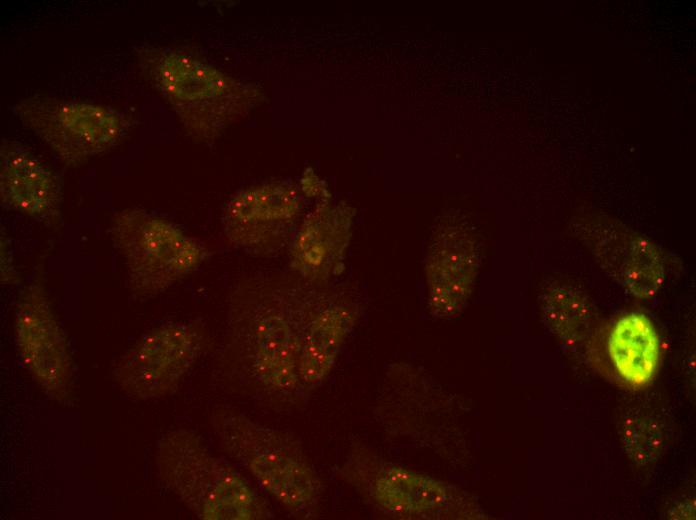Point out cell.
I'll list each match as a JSON object with an SVG mask.
<instances>
[{"instance_id": "1", "label": "cell", "mask_w": 696, "mask_h": 520, "mask_svg": "<svg viewBox=\"0 0 696 520\" xmlns=\"http://www.w3.org/2000/svg\"><path fill=\"white\" fill-rule=\"evenodd\" d=\"M309 284L251 280L230 296L225 372L242 394L276 412L297 411L310 394L299 363L306 330L323 303Z\"/></svg>"}, {"instance_id": "2", "label": "cell", "mask_w": 696, "mask_h": 520, "mask_svg": "<svg viewBox=\"0 0 696 520\" xmlns=\"http://www.w3.org/2000/svg\"><path fill=\"white\" fill-rule=\"evenodd\" d=\"M138 62L188 136L198 143L216 141L266 100L257 85L173 48L145 46L138 51Z\"/></svg>"}, {"instance_id": "3", "label": "cell", "mask_w": 696, "mask_h": 520, "mask_svg": "<svg viewBox=\"0 0 696 520\" xmlns=\"http://www.w3.org/2000/svg\"><path fill=\"white\" fill-rule=\"evenodd\" d=\"M155 465L161 483L200 519L274 518L270 504L251 482L213 454L192 430L164 433L156 446Z\"/></svg>"}, {"instance_id": "4", "label": "cell", "mask_w": 696, "mask_h": 520, "mask_svg": "<svg viewBox=\"0 0 696 520\" xmlns=\"http://www.w3.org/2000/svg\"><path fill=\"white\" fill-rule=\"evenodd\" d=\"M210 424L223 449L261 491L295 517L314 514L322 483L296 434L261 424L228 407L216 408Z\"/></svg>"}, {"instance_id": "5", "label": "cell", "mask_w": 696, "mask_h": 520, "mask_svg": "<svg viewBox=\"0 0 696 520\" xmlns=\"http://www.w3.org/2000/svg\"><path fill=\"white\" fill-rule=\"evenodd\" d=\"M110 233L127 271L130 291L151 298L197 271L205 246L166 218L142 209L114 215Z\"/></svg>"}, {"instance_id": "6", "label": "cell", "mask_w": 696, "mask_h": 520, "mask_svg": "<svg viewBox=\"0 0 696 520\" xmlns=\"http://www.w3.org/2000/svg\"><path fill=\"white\" fill-rule=\"evenodd\" d=\"M20 122L68 167H78L116 145L123 122L112 108L48 95L21 99L14 106Z\"/></svg>"}, {"instance_id": "7", "label": "cell", "mask_w": 696, "mask_h": 520, "mask_svg": "<svg viewBox=\"0 0 696 520\" xmlns=\"http://www.w3.org/2000/svg\"><path fill=\"white\" fill-rule=\"evenodd\" d=\"M204 327L174 321L153 327L117 360L113 379L128 396L154 400L172 394L206 347Z\"/></svg>"}, {"instance_id": "8", "label": "cell", "mask_w": 696, "mask_h": 520, "mask_svg": "<svg viewBox=\"0 0 696 520\" xmlns=\"http://www.w3.org/2000/svg\"><path fill=\"white\" fill-rule=\"evenodd\" d=\"M16 346L23 365L53 401L74 398V361L66 334L43 283L31 281L20 292L14 312Z\"/></svg>"}, {"instance_id": "9", "label": "cell", "mask_w": 696, "mask_h": 520, "mask_svg": "<svg viewBox=\"0 0 696 520\" xmlns=\"http://www.w3.org/2000/svg\"><path fill=\"white\" fill-rule=\"evenodd\" d=\"M302 198L288 181L273 180L237 191L222 216L226 241L234 248L260 257L288 247L299 225Z\"/></svg>"}, {"instance_id": "10", "label": "cell", "mask_w": 696, "mask_h": 520, "mask_svg": "<svg viewBox=\"0 0 696 520\" xmlns=\"http://www.w3.org/2000/svg\"><path fill=\"white\" fill-rule=\"evenodd\" d=\"M582 237L602 268L634 297L649 299L662 287L663 255L645 237L612 223L588 225Z\"/></svg>"}, {"instance_id": "11", "label": "cell", "mask_w": 696, "mask_h": 520, "mask_svg": "<svg viewBox=\"0 0 696 520\" xmlns=\"http://www.w3.org/2000/svg\"><path fill=\"white\" fill-rule=\"evenodd\" d=\"M0 199L12 211L45 223L60 217L63 191L58 175L27 146L3 139L0 145Z\"/></svg>"}, {"instance_id": "12", "label": "cell", "mask_w": 696, "mask_h": 520, "mask_svg": "<svg viewBox=\"0 0 696 520\" xmlns=\"http://www.w3.org/2000/svg\"><path fill=\"white\" fill-rule=\"evenodd\" d=\"M478 267V244L468 233L448 230L432 239L424 260L431 315L448 319L461 312L472 293Z\"/></svg>"}, {"instance_id": "13", "label": "cell", "mask_w": 696, "mask_h": 520, "mask_svg": "<svg viewBox=\"0 0 696 520\" xmlns=\"http://www.w3.org/2000/svg\"><path fill=\"white\" fill-rule=\"evenodd\" d=\"M351 213L325 200L300 223L288 246L290 267L303 280L320 285L343 269L351 235Z\"/></svg>"}, {"instance_id": "14", "label": "cell", "mask_w": 696, "mask_h": 520, "mask_svg": "<svg viewBox=\"0 0 696 520\" xmlns=\"http://www.w3.org/2000/svg\"><path fill=\"white\" fill-rule=\"evenodd\" d=\"M351 475L364 486L371 500L385 511L422 514L445 506L452 492L443 482L403 467H372L370 460L355 457Z\"/></svg>"}, {"instance_id": "15", "label": "cell", "mask_w": 696, "mask_h": 520, "mask_svg": "<svg viewBox=\"0 0 696 520\" xmlns=\"http://www.w3.org/2000/svg\"><path fill=\"white\" fill-rule=\"evenodd\" d=\"M357 317L353 305L342 302L323 304L312 317L299 363L300 379L309 392L332 371Z\"/></svg>"}, {"instance_id": "16", "label": "cell", "mask_w": 696, "mask_h": 520, "mask_svg": "<svg viewBox=\"0 0 696 520\" xmlns=\"http://www.w3.org/2000/svg\"><path fill=\"white\" fill-rule=\"evenodd\" d=\"M607 351L615 371L630 386H645L657 373L660 338L643 313L629 312L617 319L608 335Z\"/></svg>"}, {"instance_id": "17", "label": "cell", "mask_w": 696, "mask_h": 520, "mask_svg": "<svg viewBox=\"0 0 696 520\" xmlns=\"http://www.w3.org/2000/svg\"><path fill=\"white\" fill-rule=\"evenodd\" d=\"M541 309L549 327L569 346L580 347L591 340L595 314L588 298L578 289L558 285L547 289Z\"/></svg>"}, {"instance_id": "18", "label": "cell", "mask_w": 696, "mask_h": 520, "mask_svg": "<svg viewBox=\"0 0 696 520\" xmlns=\"http://www.w3.org/2000/svg\"><path fill=\"white\" fill-rule=\"evenodd\" d=\"M621 438L629 459L639 467L653 465L663 451V428L649 415L627 417L622 424Z\"/></svg>"}, {"instance_id": "19", "label": "cell", "mask_w": 696, "mask_h": 520, "mask_svg": "<svg viewBox=\"0 0 696 520\" xmlns=\"http://www.w3.org/2000/svg\"><path fill=\"white\" fill-rule=\"evenodd\" d=\"M300 188L303 194L307 197H316L322 195L325 191L319 179L311 169L304 172L300 180Z\"/></svg>"}]
</instances>
